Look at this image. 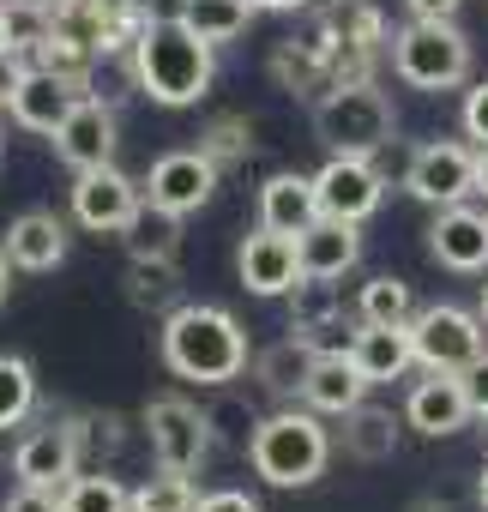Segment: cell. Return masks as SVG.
Listing matches in <instances>:
<instances>
[{"label": "cell", "instance_id": "6da1fadb", "mask_svg": "<svg viewBox=\"0 0 488 512\" xmlns=\"http://www.w3.org/2000/svg\"><path fill=\"white\" fill-rule=\"evenodd\" d=\"M133 55V79L151 103L163 109H187L211 91L217 79V43H205L181 13L175 19H145L139 43L127 49Z\"/></svg>", "mask_w": 488, "mask_h": 512}, {"label": "cell", "instance_id": "7a4b0ae2", "mask_svg": "<svg viewBox=\"0 0 488 512\" xmlns=\"http://www.w3.org/2000/svg\"><path fill=\"white\" fill-rule=\"evenodd\" d=\"M163 362L169 374L181 380H199V386H229L241 368L254 362L248 350V332L229 308H211V302H181L169 320H163Z\"/></svg>", "mask_w": 488, "mask_h": 512}, {"label": "cell", "instance_id": "3957f363", "mask_svg": "<svg viewBox=\"0 0 488 512\" xmlns=\"http://www.w3.org/2000/svg\"><path fill=\"white\" fill-rule=\"evenodd\" d=\"M332 458V434L320 428V410H278L260 416L254 440H248V464L272 482V488H308Z\"/></svg>", "mask_w": 488, "mask_h": 512}, {"label": "cell", "instance_id": "277c9868", "mask_svg": "<svg viewBox=\"0 0 488 512\" xmlns=\"http://www.w3.org/2000/svg\"><path fill=\"white\" fill-rule=\"evenodd\" d=\"M392 97L362 79V85H332L326 97H314V133L326 151H350V157H374L380 145H392Z\"/></svg>", "mask_w": 488, "mask_h": 512}, {"label": "cell", "instance_id": "5b68a950", "mask_svg": "<svg viewBox=\"0 0 488 512\" xmlns=\"http://www.w3.org/2000/svg\"><path fill=\"white\" fill-rule=\"evenodd\" d=\"M392 73L410 91H452L470 79V37L452 19H410L392 37Z\"/></svg>", "mask_w": 488, "mask_h": 512}, {"label": "cell", "instance_id": "8992f818", "mask_svg": "<svg viewBox=\"0 0 488 512\" xmlns=\"http://www.w3.org/2000/svg\"><path fill=\"white\" fill-rule=\"evenodd\" d=\"M488 320L470 314V308H452V302H434V308H416L410 320V344H416V362L434 368V374H464L482 350H488Z\"/></svg>", "mask_w": 488, "mask_h": 512}, {"label": "cell", "instance_id": "52a82bcc", "mask_svg": "<svg viewBox=\"0 0 488 512\" xmlns=\"http://www.w3.org/2000/svg\"><path fill=\"white\" fill-rule=\"evenodd\" d=\"M145 440H151L157 470L193 476V470L211 458V422H205V410L187 404V398H151V404H145Z\"/></svg>", "mask_w": 488, "mask_h": 512}, {"label": "cell", "instance_id": "ba28073f", "mask_svg": "<svg viewBox=\"0 0 488 512\" xmlns=\"http://www.w3.org/2000/svg\"><path fill=\"white\" fill-rule=\"evenodd\" d=\"M404 193L422 199L428 211L470 199V193H476V151L458 145V139H434V145H422V151L410 157V169H404Z\"/></svg>", "mask_w": 488, "mask_h": 512}, {"label": "cell", "instance_id": "9c48e42d", "mask_svg": "<svg viewBox=\"0 0 488 512\" xmlns=\"http://www.w3.org/2000/svg\"><path fill=\"white\" fill-rule=\"evenodd\" d=\"M314 193H320V217H344V223H368L386 199V175L374 169V157H350V151H332L326 169L314 175Z\"/></svg>", "mask_w": 488, "mask_h": 512}, {"label": "cell", "instance_id": "30bf717a", "mask_svg": "<svg viewBox=\"0 0 488 512\" xmlns=\"http://www.w3.org/2000/svg\"><path fill=\"white\" fill-rule=\"evenodd\" d=\"M139 205H145V187L127 181L115 163L79 169V181H73V223L91 229V235H121Z\"/></svg>", "mask_w": 488, "mask_h": 512}, {"label": "cell", "instance_id": "8fae6325", "mask_svg": "<svg viewBox=\"0 0 488 512\" xmlns=\"http://www.w3.org/2000/svg\"><path fill=\"white\" fill-rule=\"evenodd\" d=\"M49 139H55V157H61L73 175H79V169H97V163H115V109L85 91Z\"/></svg>", "mask_w": 488, "mask_h": 512}, {"label": "cell", "instance_id": "7c38bea8", "mask_svg": "<svg viewBox=\"0 0 488 512\" xmlns=\"http://www.w3.org/2000/svg\"><path fill=\"white\" fill-rule=\"evenodd\" d=\"M217 175H223V169H217L205 151H169V157L151 163L145 199L163 205V211H175V217H187V211H199V205L217 193Z\"/></svg>", "mask_w": 488, "mask_h": 512}, {"label": "cell", "instance_id": "4fadbf2b", "mask_svg": "<svg viewBox=\"0 0 488 512\" xmlns=\"http://www.w3.org/2000/svg\"><path fill=\"white\" fill-rule=\"evenodd\" d=\"M235 272H241V284H248L254 296H266V302L290 296V290L302 284L296 235H278V229H260V223H254V235L241 241V253H235Z\"/></svg>", "mask_w": 488, "mask_h": 512}, {"label": "cell", "instance_id": "5bb4252c", "mask_svg": "<svg viewBox=\"0 0 488 512\" xmlns=\"http://www.w3.org/2000/svg\"><path fill=\"white\" fill-rule=\"evenodd\" d=\"M79 458H85L79 422H49V428H31V434L19 440L13 476H19V482H49V488H61V482L79 476Z\"/></svg>", "mask_w": 488, "mask_h": 512}, {"label": "cell", "instance_id": "9a60e30c", "mask_svg": "<svg viewBox=\"0 0 488 512\" xmlns=\"http://www.w3.org/2000/svg\"><path fill=\"white\" fill-rule=\"evenodd\" d=\"M428 253L446 272H488V211L476 205H440L428 223Z\"/></svg>", "mask_w": 488, "mask_h": 512}, {"label": "cell", "instance_id": "2e32d148", "mask_svg": "<svg viewBox=\"0 0 488 512\" xmlns=\"http://www.w3.org/2000/svg\"><path fill=\"white\" fill-rule=\"evenodd\" d=\"M79 97H85V85H79V79H67V73H49V67H25L19 91L7 97V115H13L25 133H55Z\"/></svg>", "mask_w": 488, "mask_h": 512}, {"label": "cell", "instance_id": "e0dca14e", "mask_svg": "<svg viewBox=\"0 0 488 512\" xmlns=\"http://www.w3.org/2000/svg\"><path fill=\"white\" fill-rule=\"evenodd\" d=\"M470 416H476V410H470V392H464L458 374H434V368H428V380H416L410 398H404V422H410L416 434H428V440L458 434Z\"/></svg>", "mask_w": 488, "mask_h": 512}, {"label": "cell", "instance_id": "ac0fdd59", "mask_svg": "<svg viewBox=\"0 0 488 512\" xmlns=\"http://www.w3.org/2000/svg\"><path fill=\"white\" fill-rule=\"evenodd\" d=\"M362 223H344V217H314L302 235H296V260H302V278H326L338 284L344 272H356L362 260Z\"/></svg>", "mask_w": 488, "mask_h": 512}, {"label": "cell", "instance_id": "d6986e66", "mask_svg": "<svg viewBox=\"0 0 488 512\" xmlns=\"http://www.w3.org/2000/svg\"><path fill=\"white\" fill-rule=\"evenodd\" d=\"M350 362L368 386H392L416 368V344H410V326H362L356 344H350Z\"/></svg>", "mask_w": 488, "mask_h": 512}, {"label": "cell", "instance_id": "ffe728a7", "mask_svg": "<svg viewBox=\"0 0 488 512\" xmlns=\"http://www.w3.org/2000/svg\"><path fill=\"white\" fill-rule=\"evenodd\" d=\"M7 260L13 272H55L67 260V223L55 211H25L7 229Z\"/></svg>", "mask_w": 488, "mask_h": 512}, {"label": "cell", "instance_id": "44dd1931", "mask_svg": "<svg viewBox=\"0 0 488 512\" xmlns=\"http://www.w3.org/2000/svg\"><path fill=\"white\" fill-rule=\"evenodd\" d=\"M320 217V193H314V175H272L260 187V229H278V235H302L308 223Z\"/></svg>", "mask_w": 488, "mask_h": 512}, {"label": "cell", "instance_id": "7402d4cb", "mask_svg": "<svg viewBox=\"0 0 488 512\" xmlns=\"http://www.w3.org/2000/svg\"><path fill=\"white\" fill-rule=\"evenodd\" d=\"M362 398H368V380L356 374L350 356H314L308 386H302V404H308V410H320V416H344V410H356Z\"/></svg>", "mask_w": 488, "mask_h": 512}, {"label": "cell", "instance_id": "603a6c76", "mask_svg": "<svg viewBox=\"0 0 488 512\" xmlns=\"http://www.w3.org/2000/svg\"><path fill=\"white\" fill-rule=\"evenodd\" d=\"M308 368H314V344H308L302 332H290V338H278L272 350L254 356V380H260L272 398H296V392L308 386Z\"/></svg>", "mask_w": 488, "mask_h": 512}, {"label": "cell", "instance_id": "cb8c5ba5", "mask_svg": "<svg viewBox=\"0 0 488 512\" xmlns=\"http://www.w3.org/2000/svg\"><path fill=\"white\" fill-rule=\"evenodd\" d=\"M344 452L356 464H386L398 452V416L362 398L356 410H344Z\"/></svg>", "mask_w": 488, "mask_h": 512}, {"label": "cell", "instance_id": "d4e9b609", "mask_svg": "<svg viewBox=\"0 0 488 512\" xmlns=\"http://www.w3.org/2000/svg\"><path fill=\"white\" fill-rule=\"evenodd\" d=\"M121 241H127V260H175V247H181V217L145 199V205L127 217Z\"/></svg>", "mask_w": 488, "mask_h": 512}, {"label": "cell", "instance_id": "484cf974", "mask_svg": "<svg viewBox=\"0 0 488 512\" xmlns=\"http://www.w3.org/2000/svg\"><path fill=\"white\" fill-rule=\"evenodd\" d=\"M254 0H181V19L205 37V43H235L254 25Z\"/></svg>", "mask_w": 488, "mask_h": 512}, {"label": "cell", "instance_id": "4316f807", "mask_svg": "<svg viewBox=\"0 0 488 512\" xmlns=\"http://www.w3.org/2000/svg\"><path fill=\"white\" fill-rule=\"evenodd\" d=\"M356 320L362 326H410L416 320V296L404 278H368L356 296Z\"/></svg>", "mask_w": 488, "mask_h": 512}, {"label": "cell", "instance_id": "83f0119b", "mask_svg": "<svg viewBox=\"0 0 488 512\" xmlns=\"http://www.w3.org/2000/svg\"><path fill=\"white\" fill-rule=\"evenodd\" d=\"M61 512H133V488L103 470H79L73 482H61Z\"/></svg>", "mask_w": 488, "mask_h": 512}, {"label": "cell", "instance_id": "f1b7e54d", "mask_svg": "<svg viewBox=\"0 0 488 512\" xmlns=\"http://www.w3.org/2000/svg\"><path fill=\"white\" fill-rule=\"evenodd\" d=\"M37 410V374L25 356H0V434Z\"/></svg>", "mask_w": 488, "mask_h": 512}, {"label": "cell", "instance_id": "f546056e", "mask_svg": "<svg viewBox=\"0 0 488 512\" xmlns=\"http://www.w3.org/2000/svg\"><path fill=\"white\" fill-rule=\"evenodd\" d=\"M193 506H199V488L181 470H157L133 488V512H193Z\"/></svg>", "mask_w": 488, "mask_h": 512}, {"label": "cell", "instance_id": "4dcf8cb0", "mask_svg": "<svg viewBox=\"0 0 488 512\" xmlns=\"http://www.w3.org/2000/svg\"><path fill=\"white\" fill-rule=\"evenodd\" d=\"M199 151L217 163V169H229V163H241L254 151V121L248 115H217L211 127H205V139H199Z\"/></svg>", "mask_w": 488, "mask_h": 512}, {"label": "cell", "instance_id": "1f68e13d", "mask_svg": "<svg viewBox=\"0 0 488 512\" xmlns=\"http://www.w3.org/2000/svg\"><path fill=\"white\" fill-rule=\"evenodd\" d=\"M332 314H344L338 284H326V278H302V284L290 290V332H308V326H320V320H332Z\"/></svg>", "mask_w": 488, "mask_h": 512}, {"label": "cell", "instance_id": "d6a6232c", "mask_svg": "<svg viewBox=\"0 0 488 512\" xmlns=\"http://www.w3.org/2000/svg\"><path fill=\"white\" fill-rule=\"evenodd\" d=\"M175 260H133V272H127V302L133 308H163L169 296H175Z\"/></svg>", "mask_w": 488, "mask_h": 512}, {"label": "cell", "instance_id": "836d02e7", "mask_svg": "<svg viewBox=\"0 0 488 512\" xmlns=\"http://www.w3.org/2000/svg\"><path fill=\"white\" fill-rule=\"evenodd\" d=\"M205 422H211V440H229V446H241V452H248V440H254V428H260V416H254L248 404H235V398L211 404Z\"/></svg>", "mask_w": 488, "mask_h": 512}, {"label": "cell", "instance_id": "e575fe53", "mask_svg": "<svg viewBox=\"0 0 488 512\" xmlns=\"http://www.w3.org/2000/svg\"><path fill=\"white\" fill-rule=\"evenodd\" d=\"M356 332H362V320H344V314H332V320H320V326H308L302 338L314 344V356H350V344H356Z\"/></svg>", "mask_w": 488, "mask_h": 512}, {"label": "cell", "instance_id": "d590c367", "mask_svg": "<svg viewBox=\"0 0 488 512\" xmlns=\"http://www.w3.org/2000/svg\"><path fill=\"white\" fill-rule=\"evenodd\" d=\"M0 512H61V488H49V482H19Z\"/></svg>", "mask_w": 488, "mask_h": 512}, {"label": "cell", "instance_id": "8d00e7d4", "mask_svg": "<svg viewBox=\"0 0 488 512\" xmlns=\"http://www.w3.org/2000/svg\"><path fill=\"white\" fill-rule=\"evenodd\" d=\"M464 139L488 145V79L476 91H464Z\"/></svg>", "mask_w": 488, "mask_h": 512}, {"label": "cell", "instance_id": "74e56055", "mask_svg": "<svg viewBox=\"0 0 488 512\" xmlns=\"http://www.w3.org/2000/svg\"><path fill=\"white\" fill-rule=\"evenodd\" d=\"M458 380H464V392H470V410L488 422V350H482V356H476V362H470Z\"/></svg>", "mask_w": 488, "mask_h": 512}, {"label": "cell", "instance_id": "f35d334b", "mask_svg": "<svg viewBox=\"0 0 488 512\" xmlns=\"http://www.w3.org/2000/svg\"><path fill=\"white\" fill-rule=\"evenodd\" d=\"M193 512H260V500L241 494V488H217V494H199Z\"/></svg>", "mask_w": 488, "mask_h": 512}, {"label": "cell", "instance_id": "ab89813d", "mask_svg": "<svg viewBox=\"0 0 488 512\" xmlns=\"http://www.w3.org/2000/svg\"><path fill=\"white\" fill-rule=\"evenodd\" d=\"M25 55H13V49H0V109H7V97L19 91V79H25Z\"/></svg>", "mask_w": 488, "mask_h": 512}, {"label": "cell", "instance_id": "60d3db41", "mask_svg": "<svg viewBox=\"0 0 488 512\" xmlns=\"http://www.w3.org/2000/svg\"><path fill=\"white\" fill-rule=\"evenodd\" d=\"M404 7H410V19H452L464 0H404Z\"/></svg>", "mask_w": 488, "mask_h": 512}, {"label": "cell", "instance_id": "b9f144b4", "mask_svg": "<svg viewBox=\"0 0 488 512\" xmlns=\"http://www.w3.org/2000/svg\"><path fill=\"white\" fill-rule=\"evenodd\" d=\"M260 13H308V7H320V0H254Z\"/></svg>", "mask_w": 488, "mask_h": 512}, {"label": "cell", "instance_id": "7bdbcfd3", "mask_svg": "<svg viewBox=\"0 0 488 512\" xmlns=\"http://www.w3.org/2000/svg\"><path fill=\"white\" fill-rule=\"evenodd\" d=\"M476 193L488 199V145H476Z\"/></svg>", "mask_w": 488, "mask_h": 512}, {"label": "cell", "instance_id": "ee69618b", "mask_svg": "<svg viewBox=\"0 0 488 512\" xmlns=\"http://www.w3.org/2000/svg\"><path fill=\"white\" fill-rule=\"evenodd\" d=\"M7 284H13V260L0 253V302H7Z\"/></svg>", "mask_w": 488, "mask_h": 512}, {"label": "cell", "instance_id": "f6af8a7d", "mask_svg": "<svg viewBox=\"0 0 488 512\" xmlns=\"http://www.w3.org/2000/svg\"><path fill=\"white\" fill-rule=\"evenodd\" d=\"M476 506L488 512V464H482V476H476Z\"/></svg>", "mask_w": 488, "mask_h": 512}, {"label": "cell", "instance_id": "bcb514c9", "mask_svg": "<svg viewBox=\"0 0 488 512\" xmlns=\"http://www.w3.org/2000/svg\"><path fill=\"white\" fill-rule=\"evenodd\" d=\"M0 49H7V0H0Z\"/></svg>", "mask_w": 488, "mask_h": 512}, {"label": "cell", "instance_id": "7dc6e473", "mask_svg": "<svg viewBox=\"0 0 488 512\" xmlns=\"http://www.w3.org/2000/svg\"><path fill=\"white\" fill-rule=\"evenodd\" d=\"M476 314H482V320H488V284H482V308H476Z\"/></svg>", "mask_w": 488, "mask_h": 512}, {"label": "cell", "instance_id": "c3c4849f", "mask_svg": "<svg viewBox=\"0 0 488 512\" xmlns=\"http://www.w3.org/2000/svg\"><path fill=\"white\" fill-rule=\"evenodd\" d=\"M43 7H55V0H43Z\"/></svg>", "mask_w": 488, "mask_h": 512}]
</instances>
